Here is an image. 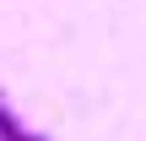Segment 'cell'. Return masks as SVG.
Returning a JSON list of instances; mask_svg holds the SVG:
<instances>
[{"label":"cell","mask_w":146,"mask_h":141,"mask_svg":"<svg viewBox=\"0 0 146 141\" xmlns=\"http://www.w3.org/2000/svg\"><path fill=\"white\" fill-rule=\"evenodd\" d=\"M22 136H27V125H22V120H16V109L0 98V141H22Z\"/></svg>","instance_id":"cell-1"}]
</instances>
